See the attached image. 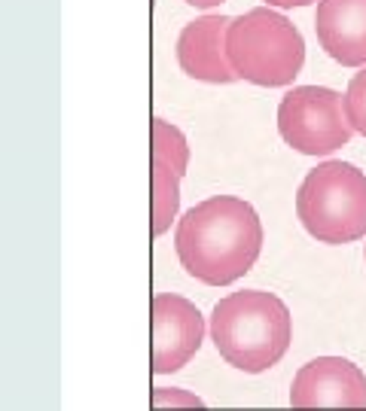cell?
I'll list each match as a JSON object with an SVG mask.
<instances>
[{
	"label": "cell",
	"mask_w": 366,
	"mask_h": 411,
	"mask_svg": "<svg viewBox=\"0 0 366 411\" xmlns=\"http://www.w3.org/2000/svg\"><path fill=\"white\" fill-rule=\"evenodd\" d=\"M263 223L251 201L211 195L177 220L174 250L189 278L207 287H229L256 265L263 253Z\"/></svg>",
	"instance_id": "obj_1"
},
{
	"label": "cell",
	"mask_w": 366,
	"mask_h": 411,
	"mask_svg": "<svg viewBox=\"0 0 366 411\" xmlns=\"http://www.w3.org/2000/svg\"><path fill=\"white\" fill-rule=\"evenodd\" d=\"M217 354L244 375H260L278 366L293 341L290 308L274 292L238 290L223 296L207 323Z\"/></svg>",
	"instance_id": "obj_2"
},
{
	"label": "cell",
	"mask_w": 366,
	"mask_h": 411,
	"mask_svg": "<svg viewBox=\"0 0 366 411\" xmlns=\"http://www.w3.org/2000/svg\"><path fill=\"white\" fill-rule=\"evenodd\" d=\"M226 58L238 80L263 89H284L293 86L305 64V40L284 13L254 6L229 19Z\"/></svg>",
	"instance_id": "obj_3"
},
{
	"label": "cell",
	"mask_w": 366,
	"mask_h": 411,
	"mask_svg": "<svg viewBox=\"0 0 366 411\" xmlns=\"http://www.w3.org/2000/svg\"><path fill=\"white\" fill-rule=\"evenodd\" d=\"M296 216L318 244L342 247L366 238V174L342 158L321 162L296 192Z\"/></svg>",
	"instance_id": "obj_4"
},
{
	"label": "cell",
	"mask_w": 366,
	"mask_h": 411,
	"mask_svg": "<svg viewBox=\"0 0 366 411\" xmlns=\"http://www.w3.org/2000/svg\"><path fill=\"white\" fill-rule=\"evenodd\" d=\"M278 131L284 144L302 156H332L348 147L354 134L342 95L327 86L290 89L278 104Z\"/></svg>",
	"instance_id": "obj_5"
},
{
	"label": "cell",
	"mask_w": 366,
	"mask_h": 411,
	"mask_svg": "<svg viewBox=\"0 0 366 411\" xmlns=\"http://www.w3.org/2000/svg\"><path fill=\"white\" fill-rule=\"evenodd\" d=\"M205 314L177 292H156L149 301V366L153 375H174L189 366L205 341Z\"/></svg>",
	"instance_id": "obj_6"
},
{
	"label": "cell",
	"mask_w": 366,
	"mask_h": 411,
	"mask_svg": "<svg viewBox=\"0 0 366 411\" xmlns=\"http://www.w3.org/2000/svg\"><path fill=\"white\" fill-rule=\"evenodd\" d=\"M189 167V144L177 125L156 116L149 122V214L153 238L171 232L180 214V183Z\"/></svg>",
	"instance_id": "obj_7"
},
{
	"label": "cell",
	"mask_w": 366,
	"mask_h": 411,
	"mask_svg": "<svg viewBox=\"0 0 366 411\" xmlns=\"http://www.w3.org/2000/svg\"><path fill=\"white\" fill-rule=\"evenodd\" d=\"M290 405L299 411L366 408V372L345 357H318L290 384Z\"/></svg>",
	"instance_id": "obj_8"
},
{
	"label": "cell",
	"mask_w": 366,
	"mask_h": 411,
	"mask_svg": "<svg viewBox=\"0 0 366 411\" xmlns=\"http://www.w3.org/2000/svg\"><path fill=\"white\" fill-rule=\"evenodd\" d=\"M226 28L229 15L223 13H207L183 24L174 52L180 70L189 80L211 82V86H229L238 80L226 58Z\"/></svg>",
	"instance_id": "obj_9"
},
{
	"label": "cell",
	"mask_w": 366,
	"mask_h": 411,
	"mask_svg": "<svg viewBox=\"0 0 366 411\" xmlns=\"http://www.w3.org/2000/svg\"><path fill=\"white\" fill-rule=\"evenodd\" d=\"M314 33L336 64L366 67V0H318Z\"/></svg>",
	"instance_id": "obj_10"
},
{
	"label": "cell",
	"mask_w": 366,
	"mask_h": 411,
	"mask_svg": "<svg viewBox=\"0 0 366 411\" xmlns=\"http://www.w3.org/2000/svg\"><path fill=\"white\" fill-rule=\"evenodd\" d=\"M342 104H345L348 125L366 137V67H360L351 77V82H348V89L342 95Z\"/></svg>",
	"instance_id": "obj_11"
},
{
	"label": "cell",
	"mask_w": 366,
	"mask_h": 411,
	"mask_svg": "<svg viewBox=\"0 0 366 411\" xmlns=\"http://www.w3.org/2000/svg\"><path fill=\"white\" fill-rule=\"evenodd\" d=\"M149 408L153 411H168V408H205V399L183 387H153L149 393Z\"/></svg>",
	"instance_id": "obj_12"
},
{
	"label": "cell",
	"mask_w": 366,
	"mask_h": 411,
	"mask_svg": "<svg viewBox=\"0 0 366 411\" xmlns=\"http://www.w3.org/2000/svg\"><path fill=\"white\" fill-rule=\"evenodd\" d=\"M318 3V0H265V6H272V10H299V6H312Z\"/></svg>",
	"instance_id": "obj_13"
},
{
	"label": "cell",
	"mask_w": 366,
	"mask_h": 411,
	"mask_svg": "<svg viewBox=\"0 0 366 411\" xmlns=\"http://www.w3.org/2000/svg\"><path fill=\"white\" fill-rule=\"evenodd\" d=\"M183 3H189V6H196V10H214V6H220V3H226V0H183Z\"/></svg>",
	"instance_id": "obj_14"
},
{
	"label": "cell",
	"mask_w": 366,
	"mask_h": 411,
	"mask_svg": "<svg viewBox=\"0 0 366 411\" xmlns=\"http://www.w3.org/2000/svg\"><path fill=\"white\" fill-rule=\"evenodd\" d=\"M363 259H366V253H363Z\"/></svg>",
	"instance_id": "obj_15"
}]
</instances>
